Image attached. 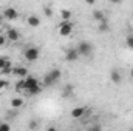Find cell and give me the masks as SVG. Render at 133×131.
<instances>
[{
	"mask_svg": "<svg viewBox=\"0 0 133 131\" xmlns=\"http://www.w3.org/2000/svg\"><path fill=\"white\" fill-rule=\"evenodd\" d=\"M42 90V85L39 83V80L33 77V76H28L25 79V91L30 94V96H34V94H39Z\"/></svg>",
	"mask_w": 133,
	"mask_h": 131,
	"instance_id": "6da1fadb",
	"label": "cell"
},
{
	"mask_svg": "<svg viewBox=\"0 0 133 131\" xmlns=\"http://www.w3.org/2000/svg\"><path fill=\"white\" fill-rule=\"evenodd\" d=\"M61 77H62L61 69H51V71H50L48 74H45V77H43V86H51V85H54L56 82L61 80Z\"/></svg>",
	"mask_w": 133,
	"mask_h": 131,
	"instance_id": "7a4b0ae2",
	"label": "cell"
},
{
	"mask_svg": "<svg viewBox=\"0 0 133 131\" xmlns=\"http://www.w3.org/2000/svg\"><path fill=\"white\" fill-rule=\"evenodd\" d=\"M77 53H79V56H84V57H88V56H91V53H93V49H95V46L90 43V42H81L79 45H77Z\"/></svg>",
	"mask_w": 133,
	"mask_h": 131,
	"instance_id": "3957f363",
	"label": "cell"
},
{
	"mask_svg": "<svg viewBox=\"0 0 133 131\" xmlns=\"http://www.w3.org/2000/svg\"><path fill=\"white\" fill-rule=\"evenodd\" d=\"M39 48H36V46H30V48H26L25 49V59L28 60V62H34V60H37L39 59Z\"/></svg>",
	"mask_w": 133,
	"mask_h": 131,
	"instance_id": "277c9868",
	"label": "cell"
},
{
	"mask_svg": "<svg viewBox=\"0 0 133 131\" xmlns=\"http://www.w3.org/2000/svg\"><path fill=\"white\" fill-rule=\"evenodd\" d=\"M71 33H73V23L71 22H61V25H59V34L62 37H68Z\"/></svg>",
	"mask_w": 133,
	"mask_h": 131,
	"instance_id": "5b68a950",
	"label": "cell"
},
{
	"mask_svg": "<svg viewBox=\"0 0 133 131\" xmlns=\"http://www.w3.org/2000/svg\"><path fill=\"white\" fill-rule=\"evenodd\" d=\"M77 59H79V53H77L76 48H70V49H66V53H65V60L66 62H76Z\"/></svg>",
	"mask_w": 133,
	"mask_h": 131,
	"instance_id": "8992f818",
	"label": "cell"
},
{
	"mask_svg": "<svg viewBox=\"0 0 133 131\" xmlns=\"http://www.w3.org/2000/svg\"><path fill=\"white\" fill-rule=\"evenodd\" d=\"M3 17H5L6 20H16V19L19 17V12H17V9H14V8H6V9L3 11Z\"/></svg>",
	"mask_w": 133,
	"mask_h": 131,
	"instance_id": "52a82bcc",
	"label": "cell"
},
{
	"mask_svg": "<svg viewBox=\"0 0 133 131\" xmlns=\"http://www.w3.org/2000/svg\"><path fill=\"white\" fill-rule=\"evenodd\" d=\"M12 74L20 77V79H26L28 77V69L25 66H16V68H12Z\"/></svg>",
	"mask_w": 133,
	"mask_h": 131,
	"instance_id": "ba28073f",
	"label": "cell"
},
{
	"mask_svg": "<svg viewBox=\"0 0 133 131\" xmlns=\"http://www.w3.org/2000/svg\"><path fill=\"white\" fill-rule=\"evenodd\" d=\"M6 39L11 40V42H17V40L20 39V33H19L16 28H9V30L6 31Z\"/></svg>",
	"mask_w": 133,
	"mask_h": 131,
	"instance_id": "9c48e42d",
	"label": "cell"
},
{
	"mask_svg": "<svg viewBox=\"0 0 133 131\" xmlns=\"http://www.w3.org/2000/svg\"><path fill=\"white\" fill-rule=\"evenodd\" d=\"M110 79H111V82L113 83H121V80H122V76H121V71L119 69H111V72H110Z\"/></svg>",
	"mask_w": 133,
	"mask_h": 131,
	"instance_id": "30bf717a",
	"label": "cell"
},
{
	"mask_svg": "<svg viewBox=\"0 0 133 131\" xmlns=\"http://www.w3.org/2000/svg\"><path fill=\"white\" fill-rule=\"evenodd\" d=\"M85 106H76V108H73L71 110V116L74 117V119H79V117H82L84 114H85Z\"/></svg>",
	"mask_w": 133,
	"mask_h": 131,
	"instance_id": "8fae6325",
	"label": "cell"
},
{
	"mask_svg": "<svg viewBox=\"0 0 133 131\" xmlns=\"http://www.w3.org/2000/svg\"><path fill=\"white\" fill-rule=\"evenodd\" d=\"M28 25H30V26H33V28H37V26L40 25L39 17H37V16H30V17H28Z\"/></svg>",
	"mask_w": 133,
	"mask_h": 131,
	"instance_id": "7c38bea8",
	"label": "cell"
},
{
	"mask_svg": "<svg viewBox=\"0 0 133 131\" xmlns=\"http://www.w3.org/2000/svg\"><path fill=\"white\" fill-rule=\"evenodd\" d=\"M61 16H62V22H70V19H71V11H70V9H62V11H61Z\"/></svg>",
	"mask_w": 133,
	"mask_h": 131,
	"instance_id": "4fadbf2b",
	"label": "cell"
},
{
	"mask_svg": "<svg viewBox=\"0 0 133 131\" xmlns=\"http://www.w3.org/2000/svg\"><path fill=\"white\" fill-rule=\"evenodd\" d=\"M22 105H23V99L16 97V99H12V100H11V106H12V108H20Z\"/></svg>",
	"mask_w": 133,
	"mask_h": 131,
	"instance_id": "5bb4252c",
	"label": "cell"
},
{
	"mask_svg": "<svg viewBox=\"0 0 133 131\" xmlns=\"http://www.w3.org/2000/svg\"><path fill=\"white\" fill-rule=\"evenodd\" d=\"M93 19H95L96 22H102V20L105 19V16H104L102 11H93Z\"/></svg>",
	"mask_w": 133,
	"mask_h": 131,
	"instance_id": "9a60e30c",
	"label": "cell"
},
{
	"mask_svg": "<svg viewBox=\"0 0 133 131\" xmlns=\"http://www.w3.org/2000/svg\"><path fill=\"white\" fill-rule=\"evenodd\" d=\"M99 31H101V33L108 31V22H107V19H104L102 22H99Z\"/></svg>",
	"mask_w": 133,
	"mask_h": 131,
	"instance_id": "2e32d148",
	"label": "cell"
},
{
	"mask_svg": "<svg viewBox=\"0 0 133 131\" xmlns=\"http://www.w3.org/2000/svg\"><path fill=\"white\" fill-rule=\"evenodd\" d=\"M23 90H25V79H20L16 83V91H23Z\"/></svg>",
	"mask_w": 133,
	"mask_h": 131,
	"instance_id": "e0dca14e",
	"label": "cell"
},
{
	"mask_svg": "<svg viewBox=\"0 0 133 131\" xmlns=\"http://www.w3.org/2000/svg\"><path fill=\"white\" fill-rule=\"evenodd\" d=\"M2 72H3V74H12V66H11V62H8V63L5 65V68L2 69Z\"/></svg>",
	"mask_w": 133,
	"mask_h": 131,
	"instance_id": "ac0fdd59",
	"label": "cell"
},
{
	"mask_svg": "<svg viewBox=\"0 0 133 131\" xmlns=\"http://www.w3.org/2000/svg\"><path fill=\"white\" fill-rule=\"evenodd\" d=\"M125 43H127V46H129L130 49H133V34L127 35V39H125Z\"/></svg>",
	"mask_w": 133,
	"mask_h": 131,
	"instance_id": "d6986e66",
	"label": "cell"
},
{
	"mask_svg": "<svg viewBox=\"0 0 133 131\" xmlns=\"http://www.w3.org/2000/svg\"><path fill=\"white\" fill-rule=\"evenodd\" d=\"M8 62H9L8 59H5V57H0V71H2L3 68H5V65H6Z\"/></svg>",
	"mask_w": 133,
	"mask_h": 131,
	"instance_id": "ffe728a7",
	"label": "cell"
},
{
	"mask_svg": "<svg viewBox=\"0 0 133 131\" xmlns=\"http://www.w3.org/2000/svg\"><path fill=\"white\" fill-rule=\"evenodd\" d=\"M87 131H102V127L101 125H91Z\"/></svg>",
	"mask_w": 133,
	"mask_h": 131,
	"instance_id": "44dd1931",
	"label": "cell"
},
{
	"mask_svg": "<svg viewBox=\"0 0 133 131\" xmlns=\"http://www.w3.org/2000/svg\"><path fill=\"white\" fill-rule=\"evenodd\" d=\"M6 42V34H0V46H3Z\"/></svg>",
	"mask_w": 133,
	"mask_h": 131,
	"instance_id": "7402d4cb",
	"label": "cell"
},
{
	"mask_svg": "<svg viewBox=\"0 0 133 131\" xmlns=\"http://www.w3.org/2000/svg\"><path fill=\"white\" fill-rule=\"evenodd\" d=\"M0 131H9V125L8 123H0Z\"/></svg>",
	"mask_w": 133,
	"mask_h": 131,
	"instance_id": "603a6c76",
	"label": "cell"
},
{
	"mask_svg": "<svg viewBox=\"0 0 133 131\" xmlns=\"http://www.w3.org/2000/svg\"><path fill=\"white\" fill-rule=\"evenodd\" d=\"M6 86H8V80L0 79V90H3V88H6Z\"/></svg>",
	"mask_w": 133,
	"mask_h": 131,
	"instance_id": "cb8c5ba5",
	"label": "cell"
},
{
	"mask_svg": "<svg viewBox=\"0 0 133 131\" xmlns=\"http://www.w3.org/2000/svg\"><path fill=\"white\" fill-rule=\"evenodd\" d=\"M71 90H73V88H71V85H66L65 88H64V96H65V94H70V93H71Z\"/></svg>",
	"mask_w": 133,
	"mask_h": 131,
	"instance_id": "d4e9b609",
	"label": "cell"
},
{
	"mask_svg": "<svg viewBox=\"0 0 133 131\" xmlns=\"http://www.w3.org/2000/svg\"><path fill=\"white\" fill-rule=\"evenodd\" d=\"M51 14H53L51 9H50V8H45V16H46V17H51Z\"/></svg>",
	"mask_w": 133,
	"mask_h": 131,
	"instance_id": "484cf974",
	"label": "cell"
},
{
	"mask_svg": "<svg viewBox=\"0 0 133 131\" xmlns=\"http://www.w3.org/2000/svg\"><path fill=\"white\" fill-rule=\"evenodd\" d=\"M30 128H36V122H34V120L33 122H30Z\"/></svg>",
	"mask_w": 133,
	"mask_h": 131,
	"instance_id": "4316f807",
	"label": "cell"
},
{
	"mask_svg": "<svg viewBox=\"0 0 133 131\" xmlns=\"http://www.w3.org/2000/svg\"><path fill=\"white\" fill-rule=\"evenodd\" d=\"M46 131H57V130H56L54 127H50V128H48V130H46Z\"/></svg>",
	"mask_w": 133,
	"mask_h": 131,
	"instance_id": "83f0119b",
	"label": "cell"
},
{
	"mask_svg": "<svg viewBox=\"0 0 133 131\" xmlns=\"http://www.w3.org/2000/svg\"><path fill=\"white\" fill-rule=\"evenodd\" d=\"M130 77L133 79V68H132V71H130Z\"/></svg>",
	"mask_w": 133,
	"mask_h": 131,
	"instance_id": "f1b7e54d",
	"label": "cell"
},
{
	"mask_svg": "<svg viewBox=\"0 0 133 131\" xmlns=\"http://www.w3.org/2000/svg\"><path fill=\"white\" fill-rule=\"evenodd\" d=\"M130 131H133V130H130Z\"/></svg>",
	"mask_w": 133,
	"mask_h": 131,
	"instance_id": "f546056e",
	"label": "cell"
}]
</instances>
